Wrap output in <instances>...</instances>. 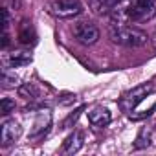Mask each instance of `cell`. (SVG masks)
Listing matches in <instances>:
<instances>
[{
  "label": "cell",
  "mask_w": 156,
  "mask_h": 156,
  "mask_svg": "<svg viewBox=\"0 0 156 156\" xmlns=\"http://www.w3.org/2000/svg\"><path fill=\"white\" fill-rule=\"evenodd\" d=\"M108 37H110L112 42H116L119 46H127V48H141L149 41V37L143 30L134 28V26H127V24H121V22L110 24Z\"/></svg>",
  "instance_id": "cell-1"
},
{
  "label": "cell",
  "mask_w": 156,
  "mask_h": 156,
  "mask_svg": "<svg viewBox=\"0 0 156 156\" xmlns=\"http://www.w3.org/2000/svg\"><path fill=\"white\" fill-rule=\"evenodd\" d=\"M156 15V0H132L125 11V19L130 22H145Z\"/></svg>",
  "instance_id": "cell-2"
},
{
  "label": "cell",
  "mask_w": 156,
  "mask_h": 156,
  "mask_svg": "<svg viewBox=\"0 0 156 156\" xmlns=\"http://www.w3.org/2000/svg\"><path fill=\"white\" fill-rule=\"evenodd\" d=\"M152 90H154V87H152V83H145V85H140V87H134L132 90H129V92H125L123 96H121V99H119V108L123 110V112H132L149 94H152Z\"/></svg>",
  "instance_id": "cell-3"
},
{
  "label": "cell",
  "mask_w": 156,
  "mask_h": 156,
  "mask_svg": "<svg viewBox=\"0 0 156 156\" xmlns=\"http://www.w3.org/2000/svg\"><path fill=\"white\" fill-rule=\"evenodd\" d=\"M48 11L55 19H73L83 13V4L79 0H53L48 4Z\"/></svg>",
  "instance_id": "cell-4"
},
{
  "label": "cell",
  "mask_w": 156,
  "mask_h": 156,
  "mask_svg": "<svg viewBox=\"0 0 156 156\" xmlns=\"http://www.w3.org/2000/svg\"><path fill=\"white\" fill-rule=\"evenodd\" d=\"M73 37L83 46H92L99 41V30L92 22H77L73 26Z\"/></svg>",
  "instance_id": "cell-5"
},
{
  "label": "cell",
  "mask_w": 156,
  "mask_h": 156,
  "mask_svg": "<svg viewBox=\"0 0 156 156\" xmlns=\"http://www.w3.org/2000/svg\"><path fill=\"white\" fill-rule=\"evenodd\" d=\"M22 134V129L19 125V121L15 119H6L2 123V130H0V145L2 147H9L13 145Z\"/></svg>",
  "instance_id": "cell-6"
},
{
  "label": "cell",
  "mask_w": 156,
  "mask_h": 156,
  "mask_svg": "<svg viewBox=\"0 0 156 156\" xmlns=\"http://www.w3.org/2000/svg\"><path fill=\"white\" fill-rule=\"evenodd\" d=\"M51 125V110L50 108H39L37 110V118H35V123H33V129L30 132V138H41L48 132Z\"/></svg>",
  "instance_id": "cell-7"
},
{
  "label": "cell",
  "mask_w": 156,
  "mask_h": 156,
  "mask_svg": "<svg viewBox=\"0 0 156 156\" xmlns=\"http://www.w3.org/2000/svg\"><path fill=\"white\" fill-rule=\"evenodd\" d=\"M110 119H112V116H110L108 108H105V107H94L88 112V121L94 127H107L110 123Z\"/></svg>",
  "instance_id": "cell-8"
},
{
  "label": "cell",
  "mask_w": 156,
  "mask_h": 156,
  "mask_svg": "<svg viewBox=\"0 0 156 156\" xmlns=\"http://www.w3.org/2000/svg\"><path fill=\"white\" fill-rule=\"evenodd\" d=\"M4 62H6V66H8V68L24 66V64H30V62H31V53L22 51V50L13 51V53H8V55L4 57Z\"/></svg>",
  "instance_id": "cell-9"
},
{
  "label": "cell",
  "mask_w": 156,
  "mask_h": 156,
  "mask_svg": "<svg viewBox=\"0 0 156 156\" xmlns=\"http://www.w3.org/2000/svg\"><path fill=\"white\" fill-rule=\"evenodd\" d=\"M83 147V132L81 130H75V132H72L68 138H66V141L62 143V152H66V154H73V152H77Z\"/></svg>",
  "instance_id": "cell-10"
},
{
  "label": "cell",
  "mask_w": 156,
  "mask_h": 156,
  "mask_svg": "<svg viewBox=\"0 0 156 156\" xmlns=\"http://www.w3.org/2000/svg\"><path fill=\"white\" fill-rule=\"evenodd\" d=\"M35 30H33V26H31V22L30 20H22L20 22V26H19V41L22 42V44H33L35 42Z\"/></svg>",
  "instance_id": "cell-11"
},
{
  "label": "cell",
  "mask_w": 156,
  "mask_h": 156,
  "mask_svg": "<svg viewBox=\"0 0 156 156\" xmlns=\"http://www.w3.org/2000/svg\"><path fill=\"white\" fill-rule=\"evenodd\" d=\"M121 0H90V8L94 13L98 15H103V13H108L112 11V8L116 4H119Z\"/></svg>",
  "instance_id": "cell-12"
},
{
  "label": "cell",
  "mask_w": 156,
  "mask_h": 156,
  "mask_svg": "<svg viewBox=\"0 0 156 156\" xmlns=\"http://www.w3.org/2000/svg\"><path fill=\"white\" fill-rule=\"evenodd\" d=\"M19 96L24 98V99L33 101V99H37V98L41 96V92H39V88H37L33 83H24V85L19 87Z\"/></svg>",
  "instance_id": "cell-13"
},
{
  "label": "cell",
  "mask_w": 156,
  "mask_h": 156,
  "mask_svg": "<svg viewBox=\"0 0 156 156\" xmlns=\"http://www.w3.org/2000/svg\"><path fill=\"white\" fill-rule=\"evenodd\" d=\"M151 145V129H141L136 141H134V149H147Z\"/></svg>",
  "instance_id": "cell-14"
},
{
  "label": "cell",
  "mask_w": 156,
  "mask_h": 156,
  "mask_svg": "<svg viewBox=\"0 0 156 156\" xmlns=\"http://www.w3.org/2000/svg\"><path fill=\"white\" fill-rule=\"evenodd\" d=\"M83 110H85V107H79V108H75V110H73V112H72V114H70V116L64 119V121H62L61 129H70V127H72V125L77 121V118L81 116V112H83Z\"/></svg>",
  "instance_id": "cell-15"
},
{
  "label": "cell",
  "mask_w": 156,
  "mask_h": 156,
  "mask_svg": "<svg viewBox=\"0 0 156 156\" xmlns=\"http://www.w3.org/2000/svg\"><path fill=\"white\" fill-rule=\"evenodd\" d=\"M13 110H15V101H13L11 98H4L2 103H0V114H2V116H8V114H11Z\"/></svg>",
  "instance_id": "cell-16"
},
{
  "label": "cell",
  "mask_w": 156,
  "mask_h": 156,
  "mask_svg": "<svg viewBox=\"0 0 156 156\" xmlns=\"http://www.w3.org/2000/svg\"><path fill=\"white\" fill-rule=\"evenodd\" d=\"M2 83H4V88H13V87L19 83V79H17L15 73L11 75L8 70H4V73H2Z\"/></svg>",
  "instance_id": "cell-17"
},
{
  "label": "cell",
  "mask_w": 156,
  "mask_h": 156,
  "mask_svg": "<svg viewBox=\"0 0 156 156\" xmlns=\"http://www.w3.org/2000/svg\"><path fill=\"white\" fill-rule=\"evenodd\" d=\"M154 110H156V105H152L149 110H143L141 114H134V112H129V118H130L132 121H138V119H145V118H149V116H151Z\"/></svg>",
  "instance_id": "cell-18"
},
{
  "label": "cell",
  "mask_w": 156,
  "mask_h": 156,
  "mask_svg": "<svg viewBox=\"0 0 156 156\" xmlns=\"http://www.w3.org/2000/svg\"><path fill=\"white\" fill-rule=\"evenodd\" d=\"M9 24H11V17H9V9H8V8H4V31H8V28H9Z\"/></svg>",
  "instance_id": "cell-19"
},
{
  "label": "cell",
  "mask_w": 156,
  "mask_h": 156,
  "mask_svg": "<svg viewBox=\"0 0 156 156\" xmlns=\"http://www.w3.org/2000/svg\"><path fill=\"white\" fill-rule=\"evenodd\" d=\"M64 98H66V99H59L62 105H70V103H73V101L77 99V96H75V94H64Z\"/></svg>",
  "instance_id": "cell-20"
}]
</instances>
